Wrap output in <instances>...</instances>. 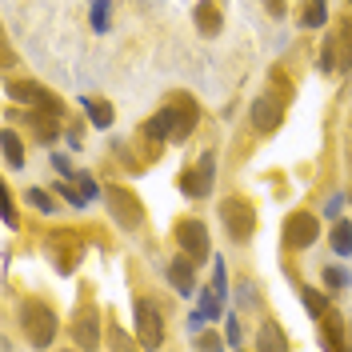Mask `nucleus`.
Here are the masks:
<instances>
[{
	"label": "nucleus",
	"mask_w": 352,
	"mask_h": 352,
	"mask_svg": "<svg viewBox=\"0 0 352 352\" xmlns=\"http://www.w3.org/2000/svg\"><path fill=\"white\" fill-rule=\"evenodd\" d=\"M349 332H352V320H349Z\"/></svg>",
	"instance_id": "obj_38"
},
{
	"label": "nucleus",
	"mask_w": 352,
	"mask_h": 352,
	"mask_svg": "<svg viewBox=\"0 0 352 352\" xmlns=\"http://www.w3.org/2000/svg\"><path fill=\"white\" fill-rule=\"evenodd\" d=\"M329 21V4L324 0H305V8H300V28H324Z\"/></svg>",
	"instance_id": "obj_20"
},
{
	"label": "nucleus",
	"mask_w": 352,
	"mask_h": 352,
	"mask_svg": "<svg viewBox=\"0 0 352 352\" xmlns=\"http://www.w3.org/2000/svg\"><path fill=\"white\" fill-rule=\"evenodd\" d=\"M300 300H305V308L312 312V316H316V320H320V316L329 312V300H324V296H320L316 288H300Z\"/></svg>",
	"instance_id": "obj_26"
},
{
	"label": "nucleus",
	"mask_w": 352,
	"mask_h": 352,
	"mask_svg": "<svg viewBox=\"0 0 352 352\" xmlns=\"http://www.w3.org/2000/svg\"><path fill=\"white\" fill-rule=\"evenodd\" d=\"M320 72H340V52H336V32L324 36V48H320Z\"/></svg>",
	"instance_id": "obj_25"
},
{
	"label": "nucleus",
	"mask_w": 352,
	"mask_h": 352,
	"mask_svg": "<svg viewBox=\"0 0 352 352\" xmlns=\"http://www.w3.org/2000/svg\"><path fill=\"white\" fill-rule=\"evenodd\" d=\"M88 21H92V28H96V32H109V24H112V0H92Z\"/></svg>",
	"instance_id": "obj_23"
},
{
	"label": "nucleus",
	"mask_w": 352,
	"mask_h": 352,
	"mask_svg": "<svg viewBox=\"0 0 352 352\" xmlns=\"http://www.w3.org/2000/svg\"><path fill=\"white\" fill-rule=\"evenodd\" d=\"M192 21H197L200 36H217L220 24H224V8H220V0H200L197 12H192Z\"/></svg>",
	"instance_id": "obj_14"
},
{
	"label": "nucleus",
	"mask_w": 352,
	"mask_h": 352,
	"mask_svg": "<svg viewBox=\"0 0 352 352\" xmlns=\"http://www.w3.org/2000/svg\"><path fill=\"white\" fill-rule=\"evenodd\" d=\"M176 244H180V252L188 256L192 264H204L208 261V228L200 224V220H180L176 224Z\"/></svg>",
	"instance_id": "obj_9"
},
{
	"label": "nucleus",
	"mask_w": 352,
	"mask_h": 352,
	"mask_svg": "<svg viewBox=\"0 0 352 352\" xmlns=\"http://www.w3.org/2000/svg\"><path fill=\"white\" fill-rule=\"evenodd\" d=\"M349 8H352V0H349Z\"/></svg>",
	"instance_id": "obj_39"
},
{
	"label": "nucleus",
	"mask_w": 352,
	"mask_h": 352,
	"mask_svg": "<svg viewBox=\"0 0 352 352\" xmlns=\"http://www.w3.org/2000/svg\"><path fill=\"white\" fill-rule=\"evenodd\" d=\"M160 120H164V129H168V140H188L192 129H197V120H200V109H197L192 96L176 92L173 100L160 109Z\"/></svg>",
	"instance_id": "obj_2"
},
{
	"label": "nucleus",
	"mask_w": 352,
	"mask_h": 352,
	"mask_svg": "<svg viewBox=\"0 0 352 352\" xmlns=\"http://www.w3.org/2000/svg\"><path fill=\"white\" fill-rule=\"evenodd\" d=\"M264 8H268V16H276V21H280V16H285V0H264Z\"/></svg>",
	"instance_id": "obj_37"
},
{
	"label": "nucleus",
	"mask_w": 352,
	"mask_h": 352,
	"mask_svg": "<svg viewBox=\"0 0 352 352\" xmlns=\"http://www.w3.org/2000/svg\"><path fill=\"white\" fill-rule=\"evenodd\" d=\"M224 300H228V296H224V292H220L217 285L200 288V308H204V312H208L212 320H217V316H220V308H224Z\"/></svg>",
	"instance_id": "obj_24"
},
{
	"label": "nucleus",
	"mask_w": 352,
	"mask_h": 352,
	"mask_svg": "<svg viewBox=\"0 0 352 352\" xmlns=\"http://www.w3.org/2000/svg\"><path fill=\"white\" fill-rule=\"evenodd\" d=\"M168 285H173L180 296H192V292H197V264L188 261L184 252L168 264Z\"/></svg>",
	"instance_id": "obj_12"
},
{
	"label": "nucleus",
	"mask_w": 352,
	"mask_h": 352,
	"mask_svg": "<svg viewBox=\"0 0 352 352\" xmlns=\"http://www.w3.org/2000/svg\"><path fill=\"white\" fill-rule=\"evenodd\" d=\"M56 192H60V197H65L68 204H72V208H85V204H88V197L80 192V184H76V188H72V184H60Z\"/></svg>",
	"instance_id": "obj_28"
},
{
	"label": "nucleus",
	"mask_w": 352,
	"mask_h": 352,
	"mask_svg": "<svg viewBox=\"0 0 352 352\" xmlns=\"http://www.w3.org/2000/svg\"><path fill=\"white\" fill-rule=\"evenodd\" d=\"M285 109H288V96H276V92H264L252 100V109H248V120H252V129L256 132H276L285 124Z\"/></svg>",
	"instance_id": "obj_7"
},
{
	"label": "nucleus",
	"mask_w": 352,
	"mask_h": 352,
	"mask_svg": "<svg viewBox=\"0 0 352 352\" xmlns=\"http://www.w3.org/2000/svg\"><path fill=\"white\" fill-rule=\"evenodd\" d=\"M100 316H96V308H80L76 312V324H72V336H76V344L80 349H96L100 344V324H96Z\"/></svg>",
	"instance_id": "obj_13"
},
{
	"label": "nucleus",
	"mask_w": 352,
	"mask_h": 352,
	"mask_svg": "<svg viewBox=\"0 0 352 352\" xmlns=\"http://www.w3.org/2000/svg\"><path fill=\"white\" fill-rule=\"evenodd\" d=\"M256 349H261V352H285L288 349V336L280 332V324H276V320H264V324H261Z\"/></svg>",
	"instance_id": "obj_17"
},
{
	"label": "nucleus",
	"mask_w": 352,
	"mask_h": 352,
	"mask_svg": "<svg viewBox=\"0 0 352 352\" xmlns=\"http://www.w3.org/2000/svg\"><path fill=\"white\" fill-rule=\"evenodd\" d=\"M320 329H324V344H329L332 352H344V336H340V329H344V320H340V316H336V312H324V316H320Z\"/></svg>",
	"instance_id": "obj_19"
},
{
	"label": "nucleus",
	"mask_w": 352,
	"mask_h": 352,
	"mask_svg": "<svg viewBox=\"0 0 352 352\" xmlns=\"http://www.w3.org/2000/svg\"><path fill=\"white\" fill-rule=\"evenodd\" d=\"M236 292H241V296H236L241 305H256V288H252V280H244V285L236 288Z\"/></svg>",
	"instance_id": "obj_35"
},
{
	"label": "nucleus",
	"mask_w": 352,
	"mask_h": 352,
	"mask_svg": "<svg viewBox=\"0 0 352 352\" xmlns=\"http://www.w3.org/2000/svg\"><path fill=\"white\" fill-rule=\"evenodd\" d=\"M44 248H48V261H52V268H56L60 276H68V272L76 268V261L85 256V244H80V236H76V232H68V228L52 232Z\"/></svg>",
	"instance_id": "obj_5"
},
{
	"label": "nucleus",
	"mask_w": 352,
	"mask_h": 352,
	"mask_svg": "<svg viewBox=\"0 0 352 352\" xmlns=\"http://www.w3.org/2000/svg\"><path fill=\"white\" fill-rule=\"evenodd\" d=\"M136 336H140V344L144 349H160L164 344V316H160V308L153 300H136Z\"/></svg>",
	"instance_id": "obj_10"
},
{
	"label": "nucleus",
	"mask_w": 352,
	"mask_h": 352,
	"mask_svg": "<svg viewBox=\"0 0 352 352\" xmlns=\"http://www.w3.org/2000/svg\"><path fill=\"white\" fill-rule=\"evenodd\" d=\"M212 176H217V156L204 153L197 164H192V168H184V176H180V188H184V197H192V200L212 197Z\"/></svg>",
	"instance_id": "obj_8"
},
{
	"label": "nucleus",
	"mask_w": 352,
	"mask_h": 352,
	"mask_svg": "<svg viewBox=\"0 0 352 352\" xmlns=\"http://www.w3.org/2000/svg\"><path fill=\"white\" fill-rule=\"evenodd\" d=\"M324 285L329 288H349V272H344V268H324Z\"/></svg>",
	"instance_id": "obj_30"
},
{
	"label": "nucleus",
	"mask_w": 352,
	"mask_h": 352,
	"mask_svg": "<svg viewBox=\"0 0 352 352\" xmlns=\"http://www.w3.org/2000/svg\"><path fill=\"white\" fill-rule=\"evenodd\" d=\"M21 329H24V336H28L36 349H48V344L56 340L60 320H56V312L44 305V300H24L21 305Z\"/></svg>",
	"instance_id": "obj_1"
},
{
	"label": "nucleus",
	"mask_w": 352,
	"mask_h": 352,
	"mask_svg": "<svg viewBox=\"0 0 352 352\" xmlns=\"http://www.w3.org/2000/svg\"><path fill=\"white\" fill-rule=\"evenodd\" d=\"M220 220H224L228 236H232L236 244L252 241V232H256V208H252L244 197H224L220 200Z\"/></svg>",
	"instance_id": "obj_3"
},
{
	"label": "nucleus",
	"mask_w": 352,
	"mask_h": 352,
	"mask_svg": "<svg viewBox=\"0 0 352 352\" xmlns=\"http://www.w3.org/2000/svg\"><path fill=\"white\" fill-rule=\"evenodd\" d=\"M336 52H340V72H349L352 68V16L349 12L336 21Z\"/></svg>",
	"instance_id": "obj_16"
},
{
	"label": "nucleus",
	"mask_w": 352,
	"mask_h": 352,
	"mask_svg": "<svg viewBox=\"0 0 352 352\" xmlns=\"http://www.w3.org/2000/svg\"><path fill=\"white\" fill-rule=\"evenodd\" d=\"M349 200H352V192H349Z\"/></svg>",
	"instance_id": "obj_40"
},
{
	"label": "nucleus",
	"mask_w": 352,
	"mask_h": 352,
	"mask_svg": "<svg viewBox=\"0 0 352 352\" xmlns=\"http://www.w3.org/2000/svg\"><path fill=\"white\" fill-rule=\"evenodd\" d=\"M197 349H208V352L220 349V336H217V332H200V336H197Z\"/></svg>",
	"instance_id": "obj_34"
},
{
	"label": "nucleus",
	"mask_w": 352,
	"mask_h": 352,
	"mask_svg": "<svg viewBox=\"0 0 352 352\" xmlns=\"http://www.w3.org/2000/svg\"><path fill=\"white\" fill-rule=\"evenodd\" d=\"M224 324H228V340H224V344H232V349H236V344H241V316L232 312V316H228Z\"/></svg>",
	"instance_id": "obj_32"
},
{
	"label": "nucleus",
	"mask_w": 352,
	"mask_h": 352,
	"mask_svg": "<svg viewBox=\"0 0 352 352\" xmlns=\"http://www.w3.org/2000/svg\"><path fill=\"white\" fill-rule=\"evenodd\" d=\"M104 200H109V212L120 228H140V224H144V208H140L136 192L120 188V184H109V188H104Z\"/></svg>",
	"instance_id": "obj_6"
},
{
	"label": "nucleus",
	"mask_w": 352,
	"mask_h": 352,
	"mask_svg": "<svg viewBox=\"0 0 352 352\" xmlns=\"http://www.w3.org/2000/svg\"><path fill=\"white\" fill-rule=\"evenodd\" d=\"M0 144H4V164H8V168H21V164H24V144H21V136L8 129V132H0Z\"/></svg>",
	"instance_id": "obj_21"
},
{
	"label": "nucleus",
	"mask_w": 352,
	"mask_h": 352,
	"mask_svg": "<svg viewBox=\"0 0 352 352\" xmlns=\"http://www.w3.org/2000/svg\"><path fill=\"white\" fill-rule=\"evenodd\" d=\"M28 200H32L41 212H52V208H56V204H52V197H48L44 188H28Z\"/></svg>",
	"instance_id": "obj_31"
},
{
	"label": "nucleus",
	"mask_w": 352,
	"mask_h": 352,
	"mask_svg": "<svg viewBox=\"0 0 352 352\" xmlns=\"http://www.w3.org/2000/svg\"><path fill=\"white\" fill-rule=\"evenodd\" d=\"M8 100H16V104H24V109L52 112V116L65 112V104L56 100V92H48V88L36 85V80H8Z\"/></svg>",
	"instance_id": "obj_4"
},
{
	"label": "nucleus",
	"mask_w": 352,
	"mask_h": 352,
	"mask_svg": "<svg viewBox=\"0 0 352 352\" xmlns=\"http://www.w3.org/2000/svg\"><path fill=\"white\" fill-rule=\"evenodd\" d=\"M52 168H56V176H72V164H68V156H52Z\"/></svg>",
	"instance_id": "obj_36"
},
{
	"label": "nucleus",
	"mask_w": 352,
	"mask_h": 352,
	"mask_svg": "<svg viewBox=\"0 0 352 352\" xmlns=\"http://www.w3.org/2000/svg\"><path fill=\"white\" fill-rule=\"evenodd\" d=\"M212 285L228 296V272H224V261H217V268H212Z\"/></svg>",
	"instance_id": "obj_33"
},
{
	"label": "nucleus",
	"mask_w": 352,
	"mask_h": 352,
	"mask_svg": "<svg viewBox=\"0 0 352 352\" xmlns=\"http://www.w3.org/2000/svg\"><path fill=\"white\" fill-rule=\"evenodd\" d=\"M85 116L96 124V129H112V120H116L112 104L109 100H100V96H85Z\"/></svg>",
	"instance_id": "obj_18"
},
{
	"label": "nucleus",
	"mask_w": 352,
	"mask_h": 352,
	"mask_svg": "<svg viewBox=\"0 0 352 352\" xmlns=\"http://www.w3.org/2000/svg\"><path fill=\"white\" fill-rule=\"evenodd\" d=\"M56 120H60V116H52V112L28 109V129L36 132V140H44V144H52V140H56Z\"/></svg>",
	"instance_id": "obj_15"
},
{
	"label": "nucleus",
	"mask_w": 352,
	"mask_h": 352,
	"mask_svg": "<svg viewBox=\"0 0 352 352\" xmlns=\"http://www.w3.org/2000/svg\"><path fill=\"white\" fill-rule=\"evenodd\" d=\"M0 217H4V228H16V208H12V192L0 188Z\"/></svg>",
	"instance_id": "obj_27"
},
{
	"label": "nucleus",
	"mask_w": 352,
	"mask_h": 352,
	"mask_svg": "<svg viewBox=\"0 0 352 352\" xmlns=\"http://www.w3.org/2000/svg\"><path fill=\"white\" fill-rule=\"evenodd\" d=\"M76 184H80V192H85L88 200L104 197V188H100V184H96V180H92V176H88V173H80V176H76Z\"/></svg>",
	"instance_id": "obj_29"
},
{
	"label": "nucleus",
	"mask_w": 352,
	"mask_h": 352,
	"mask_svg": "<svg viewBox=\"0 0 352 352\" xmlns=\"http://www.w3.org/2000/svg\"><path fill=\"white\" fill-rule=\"evenodd\" d=\"M316 232H320V220L312 217V212H292L285 220V248L305 252L308 244H316Z\"/></svg>",
	"instance_id": "obj_11"
},
{
	"label": "nucleus",
	"mask_w": 352,
	"mask_h": 352,
	"mask_svg": "<svg viewBox=\"0 0 352 352\" xmlns=\"http://www.w3.org/2000/svg\"><path fill=\"white\" fill-rule=\"evenodd\" d=\"M329 244H332V252H336V256H349V252H352V224H349V220L332 224Z\"/></svg>",
	"instance_id": "obj_22"
}]
</instances>
